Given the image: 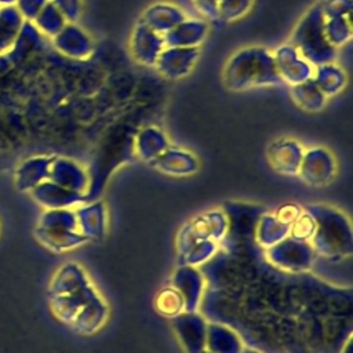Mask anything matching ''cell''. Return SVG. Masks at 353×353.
Here are the masks:
<instances>
[{
	"label": "cell",
	"instance_id": "obj_1",
	"mask_svg": "<svg viewBox=\"0 0 353 353\" xmlns=\"http://www.w3.org/2000/svg\"><path fill=\"white\" fill-rule=\"evenodd\" d=\"M222 81L232 91H248L281 84L273 51L263 46H248L237 50L226 61Z\"/></svg>",
	"mask_w": 353,
	"mask_h": 353
},
{
	"label": "cell",
	"instance_id": "obj_2",
	"mask_svg": "<svg viewBox=\"0 0 353 353\" xmlns=\"http://www.w3.org/2000/svg\"><path fill=\"white\" fill-rule=\"evenodd\" d=\"M290 43L313 65L332 62L336 54L324 33L317 1L305 11L292 30Z\"/></svg>",
	"mask_w": 353,
	"mask_h": 353
},
{
	"label": "cell",
	"instance_id": "obj_3",
	"mask_svg": "<svg viewBox=\"0 0 353 353\" xmlns=\"http://www.w3.org/2000/svg\"><path fill=\"white\" fill-rule=\"evenodd\" d=\"M323 29L334 48L346 46L352 40L353 0H317Z\"/></svg>",
	"mask_w": 353,
	"mask_h": 353
},
{
	"label": "cell",
	"instance_id": "obj_4",
	"mask_svg": "<svg viewBox=\"0 0 353 353\" xmlns=\"http://www.w3.org/2000/svg\"><path fill=\"white\" fill-rule=\"evenodd\" d=\"M273 59L281 83L290 87L313 77L314 66L290 41L280 44L273 51Z\"/></svg>",
	"mask_w": 353,
	"mask_h": 353
},
{
	"label": "cell",
	"instance_id": "obj_5",
	"mask_svg": "<svg viewBox=\"0 0 353 353\" xmlns=\"http://www.w3.org/2000/svg\"><path fill=\"white\" fill-rule=\"evenodd\" d=\"M200 58L199 47H170L165 46L160 52L154 68L165 77L178 80L186 77Z\"/></svg>",
	"mask_w": 353,
	"mask_h": 353
},
{
	"label": "cell",
	"instance_id": "obj_6",
	"mask_svg": "<svg viewBox=\"0 0 353 353\" xmlns=\"http://www.w3.org/2000/svg\"><path fill=\"white\" fill-rule=\"evenodd\" d=\"M204 21L214 23H232L244 18L255 0H190Z\"/></svg>",
	"mask_w": 353,
	"mask_h": 353
},
{
	"label": "cell",
	"instance_id": "obj_7",
	"mask_svg": "<svg viewBox=\"0 0 353 353\" xmlns=\"http://www.w3.org/2000/svg\"><path fill=\"white\" fill-rule=\"evenodd\" d=\"M164 47V37L138 19L130 37V51L132 58L145 66H154Z\"/></svg>",
	"mask_w": 353,
	"mask_h": 353
},
{
	"label": "cell",
	"instance_id": "obj_8",
	"mask_svg": "<svg viewBox=\"0 0 353 353\" xmlns=\"http://www.w3.org/2000/svg\"><path fill=\"white\" fill-rule=\"evenodd\" d=\"M186 18L183 10L171 3H154L149 6L141 15V21L148 25L152 30L161 34L163 37L174 29L181 21Z\"/></svg>",
	"mask_w": 353,
	"mask_h": 353
},
{
	"label": "cell",
	"instance_id": "obj_9",
	"mask_svg": "<svg viewBox=\"0 0 353 353\" xmlns=\"http://www.w3.org/2000/svg\"><path fill=\"white\" fill-rule=\"evenodd\" d=\"M208 23L203 18H185L165 36V46L170 47H200L208 36Z\"/></svg>",
	"mask_w": 353,
	"mask_h": 353
},
{
	"label": "cell",
	"instance_id": "obj_10",
	"mask_svg": "<svg viewBox=\"0 0 353 353\" xmlns=\"http://www.w3.org/2000/svg\"><path fill=\"white\" fill-rule=\"evenodd\" d=\"M312 80L323 91V94L330 98L341 94L347 84V74L338 63L327 62L314 66Z\"/></svg>",
	"mask_w": 353,
	"mask_h": 353
},
{
	"label": "cell",
	"instance_id": "obj_11",
	"mask_svg": "<svg viewBox=\"0 0 353 353\" xmlns=\"http://www.w3.org/2000/svg\"><path fill=\"white\" fill-rule=\"evenodd\" d=\"M290 95L296 106L306 112H319L325 106L328 101V98L323 94V91L314 84L312 79L291 85Z\"/></svg>",
	"mask_w": 353,
	"mask_h": 353
},
{
	"label": "cell",
	"instance_id": "obj_12",
	"mask_svg": "<svg viewBox=\"0 0 353 353\" xmlns=\"http://www.w3.org/2000/svg\"><path fill=\"white\" fill-rule=\"evenodd\" d=\"M50 161L46 159H30L19 165L17 170V188L19 190H29L41 183V181L50 174Z\"/></svg>",
	"mask_w": 353,
	"mask_h": 353
},
{
	"label": "cell",
	"instance_id": "obj_13",
	"mask_svg": "<svg viewBox=\"0 0 353 353\" xmlns=\"http://www.w3.org/2000/svg\"><path fill=\"white\" fill-rule=\"evenodd\" d=\"M59 39H63L62 41H69L66 52L70 57H81L88 55L91 52V41L85 36V32H83L80 28L73 25H65L62 30L58 33Z\"/></svg>",
	"mask_w": 353,
	"mask_h": 353
},
{
	"label": "cell",
	"instance_id": "obj_14",
	"mask_svg": "<svg viewBox=\"0 0 353 353\" xmlns=\"http://www.w3.org/2000/svg\"><path fill=\"white\" fill-rule=\"evenodd\" d=\"M36 19L39 22V26L47 34H58L62 30V28L65 26V22H66L65 17L51 3H47L43 7V10L36 17Z\"/></svg>",
	"mask_w": 353,
	"mask_h": 353
},
{
	"label": "cell",
	"instance_id": "obj_15",
	"mask_svg": "<svg viewBox=\"0 0 353 353\" xmlns=\"http://www.w3.org/2000/svg\"><path fill=\"white\" fill-rule=\"evenodd\" d=\"M54 6L59 10V12L69 22H76V19L80 18V14H81L80 0H65V1L54 3Z\"/></svg>",
	"mask_w": 353,
	"mask_h": 353
}]
</instances>
